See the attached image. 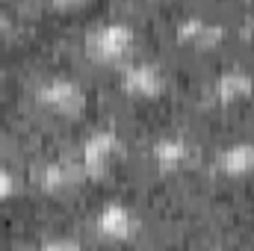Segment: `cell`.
Instances as JSON below:
<instances>
[{"instance_id":"obj_2","label":"cell","mask_w":254,"mask_h":251,"mask_svg":"<svg viewBox=\"0 0 254 251\" xmlns=\"http://www.w3.org/2000/svg\"><path fill=\"white\" fill-rule=\"evenodd\" d=\"M36 104L48 113V116H57V119H80L86 113V104H89V95L86 89L74 80V77H65V74H51L45 77L39 86H36Z\"/></svg>"},{"instance_id":"obj_4","label":"cell","mask_w":254,"mask_h":251,"mask_svg":"<svg viewBox=\"0 0 254 251\" xmlns=\"http://www.w3.org/2000/svg\"><path fill=\"white\" fill-rule=\"evenodd\" d=\"M92 231L98 240L104 243H133L139 234H142V219L133 207H127L122 201H107L95 210L92 216Z\"/></svg>"},{"instance_id":"obj_11","label":"cell","mask_w":254,"mask_h":251,"mask_svg":"<svg viewBox=\"0 0 254 251\" xmlns=\"http://www.w3.org/2000/svg\"><path fill=\"white\" fill-rule=\"evenodd\" d=\"M33 251H86L80 246V240H71V237H54V240H45L42 246H36Z\"/></svg>"},{"instance_id":"obj_10","label":"cell","mask_w":254,"mask_h":251,"mask_svg":"<svg viewBox=\"0 0 254 251\" xmlns=\"http://www.w3.org/2000/svg\"><path fill=\"white\" fill-rule=\"evenodd\" d=\"M175 33H178V39H181L184 45H192V48H198V51H207V48H213V45H219V42L225 39V24L207 18V15L192 12V15H184V18L178 21Z\"/></svg>"},{"instance_id":"obj_8","label":"cell","mask_w":254,"mask_h":251,"mask_svg":"<svg viewBox=\"0 0 254 251\" xmlns=\"http://www.w3.org/2000/svg\"><path fill=\"white\" fill-rule=\"evenodd\" d=\"M254 95V74L246 68H225L222 74H216L207 86V101L216 107H231L240 101H249Z\"/></svg>"},{"instance_id":"obj_7","label":"cell","mask_w":254,"mask_h":251,"mask_svg":"<svg viewBox=\"0 0 254 251\" xmlns=\"http://www.w3.org/2000/svg\"><path fill=\"white\" fill-rule=\"evenodd\" d=\"M83 181L86 178L74 157H51V160H42L36 169V184L45 195H65Z\"/></svg>"},{"instance_id":"obj_6","label":"cell","mask_w":254,"mask_h":251,"mask_svg":"<svg viewBox=\"0 0 254 251\" xmlns=\"http://www.w3.org/2000/svg\"><path fill=\"white\" fill-rule=\"evenodd\" d=\"M151 163L157 172L163 175H178L184 169H190L192 160H195V145H192L190 136L184 133H163L154 139L151 151H148Z\"/></svg>"},{"instance_id":"obj_15","label":"cell","mask_w":254,"mask_h":251,"mask_svg":"<svg viewBox=\"0 0 254 251\" xmlns=\"http://www.w3.org/2000/svg\"><path fill=\"white\" fill-rule=\"evenodd\" d=\"M210 251H222V249H210Z\"/></svg>"},{"instance_id":"obj_1","label":"cell","mask_w":254,"mask_h":251,"mask_svg":"<svg viewBox=\"0 0 254 251\" xmlns=\"http://www.w3.org/2000/svg\"><path fill=\"white\" fill-rule=\"evenodd\" d=\"M136 48V30L130 21L113 18V21H101L95 24L86 39H83V51L89 60L95 63H127V57Z\"/></svg>"},{"instance_id":"obj_5","label":"cell","mask_w":254,"mask_h":251,"mask_svg":"<svg viewBox=\"0 0 254 251\" xmlns=\"http://www.w3.org/2000/svg\"><path fill=\"white\" fill-rule=\"evenodd\" d=\"M119 86L130 98L154 101L166 92V71L157 63H148V60H127L119 68Z\"/></svg>"},{"instance_id":"obj_14","label":"cell","mask_w":254,"mask_h":251,"mask_svg":"<svg viewBox=\"0 0 254 251\" xmlns=\"http://www.w3.org/2000/svg\"><path fill=\"white\" fill-rule=\"evenodd\" d=\"M3 27H6V15L0 12V30H3Z\"/></svg>"},{"instance_id":"obj_12","label":"cell","mask_w":254,"mask_h":251,"mask_svg":"<svg viewBox=\"0 0 254 251\" xmlns=\"http://www.w3.org/2000/svg\"><path fill=\"white\" fill-rule=\"evenodd\" d=\"M15 189H18V181H15V175L0 163V201H6V198H12L15 195Z\"/></svg>"},{"instance_id":"obj_3","label":"cell","mask_w":254,"mask_h":251,"mask_svg":"<svg viewBox=\"0 0 254 251\" xmlns=\"http://www.w3.org/2000/svg\"><path fill=\"white\" fill-rule=\"evenodd\" d=\"M119 154H122V136H119V130H113V127H98V130H92V133L80 142L74 160H77L83 178L92 181V178H104V175L116 166Z\"/></svg>"},{"instance_id":"obj_9","label":"cell","mask_w":254,"mask_h":251,"mask_svg":"<svg viewBox=\"0 0 254 251\" xmlns=\"http://www.w3.org/2000/svg\"><path fill=\"white\" fill-rule=\"evenodd\" d=\"M216 175L240 181V178H252L254 175V139H237L231 145H225L216 160H213Z\"/></svg>"},{"instance_id":"obj_13","label":"cell","mask_w":254,"mask_h":251,"mask_svg":"<svg viewBox=\"0 0 254 251\" xmlns=\"http://www.w3.org/2000/svg\"><path fill=\"white\" fill-rule=\"evenodd\" d=\"M249 27H252V30H254V9H252V12H249Z\"/></svg>"}]
</instances>
